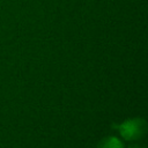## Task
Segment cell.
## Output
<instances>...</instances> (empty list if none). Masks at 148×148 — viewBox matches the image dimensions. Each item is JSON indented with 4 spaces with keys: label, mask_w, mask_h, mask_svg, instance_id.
I'll return each instance as SVG.
<instances>
[{
    "label": "cell",
    "mask_w": 148,
    "mask_h": 148,
    "mask_svg": "<svg viewBox=\"0 0 148 148\" xmlns=\"http://www.w3.org/2000/svg\"><path fill=\"white\" fill-rule=\"evenodd\" d=\"M130 148H145V146H140V145H132Z\"/></svg>",
    "instance_id": "cell-3"
},
{
    "label": "cell",
    "mask_w": 148,
    "mask_h": 148,
    "mask_svg": "<svg viewBox=\"0 0 148 148\" xmlns=\"http://www.w3.org/2000/svg\"><path fill=\"white\" fill-rule=\"evenodd\" d=\"M97 148H124V145L116 136H109V138L103 139L99 142Z\"/></svg>",
    "instance_id": "cell-2"
},
{
    "label": "cell",
    "mask_w": 148,
    "mask_h": 148,
    "mask_svg": "<svg viewBox=\"0 0 148 148\" xmlns=\"http://www.w3.org/2000/svg\"><path fill=\"white\" fill-rule=\"evenodd\" d=\"M118 130L125 140H138L146 134L147 123L142 118L127 119L118 126Z\"/></svg>",
    "instance_id": "cell-1"
}]
</instances>
